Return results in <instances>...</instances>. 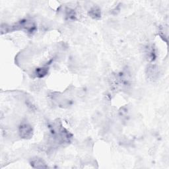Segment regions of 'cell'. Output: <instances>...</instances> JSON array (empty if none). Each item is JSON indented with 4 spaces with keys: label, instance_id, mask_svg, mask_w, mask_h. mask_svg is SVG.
Returning a JSON list of instances; mask_svg holds the SVG:
<instances>
[{
    "label": "cell",
    "instance_id": "obj_2",
    "mask_svg": "<svg viewBox=\"0 0 169 169\" xmlns=\"http://www.w3.org/2000/svg\"><path fill=\"white\" fill-rule=\"evenodd\" d=\"M31 165L34 168H47L45 162L40 158H36L31 161Z\"/></svg>",
    "mask_w": 169,
    "mask_h": 169
},
{
    "label": "cell",
    "instance_id": "obj_3",
    "mask_svg": "<svg viewBox=\"0 0 169 169\" xmlns=\"http://www.w3.org/2000/svg\"><path fill=\"white\" fill-rule=\"evenodd\" d=\"M147 73L149 77H150L151 79H155L158 74L157 67L155 66H150L148 67Z\"/></svg>",
    "mask_w": 169,
    "mask_h": 169
},
{
    "label": "cell",
    "instance_id": "obj_5",
    "mask_svg": "<svg viewBox=\"0 0 169 169\" xmlns=\"http://www.w3.org/2000/svg\"><path fill=\"white\" fill-rule=\"evenodd\" d=\"M48 68L47 67H40V68L36 69V75L39 77H43L46 75L48 73Z\"/></svg>",
    "mask_w": 169,
    "mask_h": 169
},
{
    "label": "cell",
    "instance_id": "obj_4",
    "mask_svg": "<svg viewBox=\"0 0 169 169\" xmlns=\"http://www.w3.org/2000/svg\"><path fill=\"white\" fill-rule=\"evenodd\" d=\"M89 14L91 17L94 19H97L100 17L101 16V12L100 9H99L98 8H92L89 11Z\"/></svg>",
    "mask_w": 169,
    "mask_h": 169
},
{
    "label": "cell",
    "instance_id": "obj_1",
    "mask_svg": "<svg viewBox=\"0 0 169 169\" xmlns=\"http://www.w3.org/2000/svg\"><path fill=\"white\" fill-rule=\"evenodd\" d=\"M19 133L23 139H29L32 136V128L28 124H23L19 127Z\"/></svg>",
    "mask_w": 169,
    "mask_h": 169
}]
</instances>
